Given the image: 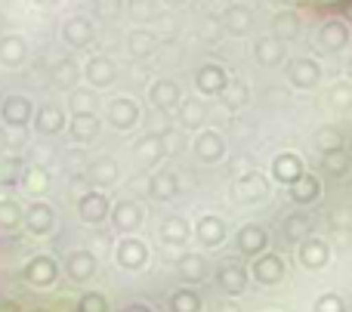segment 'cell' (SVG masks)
<instances>
[{
	"label": "cell",
	"instance_id": "cell-1",
	"mask_svg": "<svg viewBox=\"0 0 352 312\" xmlns=\"http://www.w3.org/2000/svg\"><path fill=\"white\" fill-rule=\"evenodd\" d=\"M235 247H238V254H244V257H254V260L263 257V254H266V247H269L266 229L254 226V223L241 226V229H238V235H235Z\"/></svg>",
	"mask_w": 352,
	"mask_h": 312
},
{
	"label": "cell",
	"instance_id": "cell-2",
	"mask_svg": "<svg viewBox=\"0 0 352 312\" xmlns=\"http://www.w3.org/2000/svg\"><path fill=\"white\" fill-rule=\"evenodd\" d=\"M322 78V68H318L316 59H306V56H297V59L287 62V80L300 90H312Z\"/></svg>",
	"mask_w": 352,
	"mask_h": 312
},
{
	"label": "cell",
	"instance_id": "cell-3",
	"mask_svg": "<svg viewBox=\"0 0 352 312\" xmlns=\"http://www.w3.org/2000/svg\"><path fill=\"white\" fill-rule=\"evenodd\" d=\"M285 272H287V266H285L281 254H263V257H256L254 266H250V276L260 285H278L281 278H285Z\"/></svg>",
	"mask_w": 352,
	"mask_h": 312
},
{
	"label": "cell",
	"instance_id": "cell-4",
	"mask_svg": "<svg viewBox=\"0 0 352 312\" xmlns=\"http://www.w3.org/2000/svg\"><path fill=\"white\" fill-rule=\"evenodd\" d=\"M303 173H306V167H303V161H300V155L281 152V155H275V158H272V177H275V183L287 186V189H291V186L297 183L300 177H303Z\"/></svg>",
	"mask_w": 352,
	"mask_h": 312
},
{
	"label": "cell",
	"instance_id": "cell-5",
	"mask_svg": "<svg viewBox=\"0 0 352 312\" xmlns=\"http://www.w3.org/2000/svg\"><path fill=\"white\" fill-rule=\"evenodd\" d=\"M349 37H352V31L343 19H328V22L322 25V31H318V41H322V47L328 49V53H340V49H346Z\"/></svg>",
	"mask_w": 352,
	"mask_h": 312
},
{
	"label": "cell",
	"instance_id": "cell-6",
	"mask_svg": "<svg viewBox=\"0 0 352 312\" xmlns=\"http://www.w3.org/2000/svg\"><path fill=\"white\" fill-rule=\"evenodd\" d=\"M217 282H219V288L226 291V294H241L244 288H248V269H244L238 260H226L223 266H219V272H217Z\"/></svg>",
	"mask_w": 352,
	"mask_h": 312
},
{
	"label": "cell",
	"instance_id": "cell-7",
	"mask_svg": "<svg viewBox=\"0 0 352 312\" xmlns=\"http://www.w3.org/2000/svg\"><path fill=\"white\" fill-rule=\"evenodd\" d=\"M235 195L241 198V201H263V198L269 195L266 177H263L260 170H250V173H244V177H238L235 179Z\"/></svg>",
	"mask_w": 352,
	"mask_h": 312
},
{
	"label": "cell",
	"instance_id": "cell-8",
	"mask_svg": "<svg viewBox=\"0 0 352 312\" xmlns=\"http://www.w3.org/2000/svg\"><path fill=\"white\" fill-rule=\"evenodd\" d=\"M297 260H300V266H306V269H324L331 260V247L318 238H306L303 245L297 247Z\"/></svg>",
	"mask_w": 352,
	"mask_h": 312
},
{
	"label": "cell",
	"instance_id": "cell-9",
	"mask_svg": "<svg viewBox=\"0 0 352 312\" xmlns=\"http://www.w3.org/2000/svg\"><path fill=\"white\" fill-rule=\"evenodd\" d=\"M254 59L260 62V65H266V68L281 65V59H285V43H281L275 34L256 37V43H254Z\"/></svg>",
	"mask_w": 352,
	"mask_h": 312
},
{
	"label": "cell",
	"instance_id": "cell-10",
	"mask_svg": "<svg viewBox=\"0 0 352 312\" xmlns=\"http://www.w3.org/2000/svg\"><path fill=\"white\" fill-rule=\"evenodd\" d=\"M195 84H198V90L207 93V96H217V93L223 96L226 87H229V74H226L219 65H204V68H198Z\"/></svg>",
	"mask_w": 352,
	"mask_h": 312
},
{
	"label": "cell",
	"instance_id": "cell-11",
	"mask_svg": "<svg viewBox=\"0 0 352 312\" xmlns=\"http://www.w3.org/2000/svg\"><path fill=\"white\" fill-rule=\"evenodd\" d=\"M195 152H198V158H201V161L213 164V161L223 158L226 142H223V136H219L217 130H207V133H201L198 140H195Z\"/></svg>",
	"mask_w": 352,
	"mask_h": 312
},
{
	"label": "cell",
	"instance_id": "cell-12",
	"mask_svg": "<svg viewBox=\"0 0 352 312\" xmlns=\"http://www.w3.org/2000/svg\"><path fill=\"white\" fill-rule=\"evenodd\" d=\"M287 192H291L294 204H312V201H318V195H322V183H318V177H312V173H303Z\"/></svg>",
	"mask_w": 352,
	"mask_h": 312
},
{
	"label": "cell",
	"instance_id": "cell-13",
	"mask_svg": "<svg viewBox=\"0 0 352 312\" xmlns=\"http://www.w3.org/2000/svg\"><path fill=\"white\" fill-rule=\"evenodd\" d=\"M312 232V223L306 214H291L285 223H281V235H285L287 245H303Z\"/></svg>",
	"mask_w": 352,
	"mask_h": 312
},
{
	"label": "cell",
	"instance_id": "cell-14",
	"mask_svg": "<svg viewBox=\"0 0 352 312\" xmlns=\"http://www.w3.org/2000/svg\"><path fill=\"white\" fill-rule=\"evenodd\" d=\"M250 25H254V12H250V6L235 3V6L226 10V31H229V34H235V37L248 34Z\"/></svg>",
	"mask_w": 352,
	"mask_h": 312
},
{
	"label": "cell",
	"instance_id": "cell-15",
	"mask_svg": "<svg viewBox=\"0 0 352 312\" xmlns=\"http://www.w3.org/2000/svg\"><path fill=\"white\" fill-rule=\"evenodd\" d=\"M179 276L186 282L198 285V282H207V260L204 254H182L179 257Z\"/></svg>",
	"mask_w": 352,
	"mask_h": 312
},
{
	"label": "cell",
	"instance_id": "cell-16",
	"mask_svg": "<svg viewBox=\"0 0 352 312\" xmlns=\"http://www.w3.org/2000/svg\"><path fill=\"white\" fill-rule=\"evenodd\" d=\"M152 102L158 105V109H173V105H179V102H182L179 84H176V80H170V78L158 80V84L152 87Z\"/></svg>",
	"mask_w": 352,
	"mask_h": 312
},
{
	"label": "cell",
	"instance_id": "cell-17",
	"mask_svg": "<svg viewBox=\"0 0 352 312\" xmlns=\"http://www.w3.org/2000/svg\"><path fill=\"white\" fill-rule=\"evenodd\" d=\"M109 118H111V124H115L118 130H127V127H133L136 124V118H140V109H136L130 99H115V102L109 105Z\"/></svg>",
	"mask_w": 352,
	"mask_h": 312
},
{
	"label": "cell",
	"instance_id": "cell-18",
	"mask_svg": "<svg viewBox=\"0 0 352 312\" xmlns=\"http://www.w3.org/2000/svg\"><path fill=\"white\" fill-rule=\"evenodd\" d=\"M198 238H201V245H207V247L223 245V241H226V223L219 220V216H201Z\"/></svg>",
	"mask_w": 352,
	"mask_h": 312
},
{
	"label": "cell",
	"instance_id": "cell-19",
	"mask_svg": "<svg viewBox=\"0 0 352 312\" xmlns=\"http://www.w3.org/2000/svg\"><path fill=\"white\" fill-rule=\"evenodd\" d=\"M146 257H148L146 245L136 238L121 241V247H118V260H121V266H127V269H140V266L146 263Z\"/></svg>",
	"mask_w": 352,
	"mask_h": 312
},
{
	"label": "cell",
	"instance_id": "cell-20",
	"mask_svg": "<svg viewBox=\"0 0 352 312\" xmlns=\"http://www.w3.org/2000/svg\"><path fill=\"white\" fill-rule=\"evenodd\" d=\"M179 121L182 127H201V124H207V105L201 102V99H186L182 96L179 102Z\"/></svg>",
	"mask_w": 352,
	"mask_h": 312
},
{
	"label": "cell",
	"instance_id": "cell-21",
	"mask_svg": "<svg viewBox=\"0 0 352 312\" xmlns=\"http://www.w3.org/2000/svg\"><path fill=\"white\" fill-rule=\"evenodd\" d=\"M272 28H275V37H278L281 43H285V41H294V37L300 34V16H297L294 10H281L278 16H275Z\"/></svg>",
	"mask_w": 352,
	"mask_h": 312
},
{
	"label": "cell",
	"instance_id": "cell-22",
	"mask_svg": "<svg viewBox=\"0 0 352 312\" xmlns=\"http://www.w3.org/2000/svg\"><path fill=\"white\" fill-rule=\"evenodd\" d=\"M148 192H152V198H158V201H170V198H176V192H179V179H176L173 173H155Z\"/></svg>",
	"mask_w": 352,
	"mask_h": 312
},
{
	"label": "cell",
	"instance_id": "cell-23",
	"mask_svg": "<svg viewBox=\"0 0 352 312\" xmlns=\"http://www.w3.org/2000/svg\"><path fill=\"white\" fill-rule=\"evenodd\" d=\"M142 223V210H140V204H133V201H121L115 208V226L118 229H124V232H130V229H136Z\"/></svg>",
	"mask_w": 352,
	"mask_h": 312
},
{
	"label": "cell",
	"instance_id": "cell-24",
	"mask_svg": "<svg viewBox=\"0 0 352 312\" xmlns=\"http://www.w3.org/2000/svg\"><path fill=\"white\" fill-rule=\"evenodd\" d=\"M161 238H164L167 245H186V238H188V223L182 220V216H167L164 226H161Z\"/></svg>",
	"mask_w": 352,
	"mask_h": 312
},
{
	"label": "cell",
	"instance_id": "cell-25",
	"mask_svg": "<svg viewBox=\"0 0 352 312\" xmlns=\"http://www.w3.org/2000/svg\"><path fill=\"white\" fill-rule=\"evenodd\" d=\"M322 167L331 173V177H343V173H349L352 158H349L346 148H337V152H331V155H322Z\"/></svg>",
	"mask_w": 352,
	"mask_h": 312
},
{
	"label": "cell",
	"instance_id": "cell-26",
	"mask_svg": "<svg viewBox=\"0 0 352 312\" xmlns=\"http://www.w3.org/2000/svg\"><path fill=\"white\" fill-rule=\"evenodd\" d=\"M170 312H201V294L198 291H176L170 297Z\"/></svg>",
	"mask_w": 352,
	"mask_h": 312
},
{
	"label": "cell",
	"instance_id": "cell-27",
	"mask_svg": "<svg viewBox=\"0 0 352 312\" xmlns=\"http://www.w3.org/2000/svg\"><path fill=\"white\" fill-rule=\"evenodd\" d=\"M316 148L322 155L337 152V148H343V133H340V130H334V127H322L316 133Z\"/></svg>",
	"mask_w": 352,
	"mask_h": 312
},
{
	"label": "cell",
	"instance_id": "cell-28",
	"mask_svg": "<svg viewBox=\"0 0 352 312\" xmlns=\"http://www.w3.org/2000/svg\"><path fill=\"white\" fill-rule=\"evenodd\" d=\"M328 99H331V105H334V109L349 111L352 109V84H349V80H340V84H334L328 90Z\"/></svg>",
	"mask_w": 352,
	"mask_h": 312
},
{
	"label": "cell",
	"instance_id": "cell-29",
	"mask_svg": "<svg viewBox=\"0 0 352 312\" xmlns=\"http://www.w3.org/2000/svg\"><path fill=\"white\" fill-rule=\"evenodd\" d=\"M80 210H84L87 220L99 223L105 214H109V201H105L102 195H87V198H84V204H80Z\"/></svg>",
	"mask_w": 352,
	"mask_h": 312
},
{
	"label": "cell",
	"instance_id": "cell-30",
	"mask_svg": "<svg viewBox=\"0 0 352 312\" xmlns=\"http://www.w3.org/2000/svg\"><path fill=\"white\" fill-rule=\"evenodd\" d=\"M136 148H140V155H142V161H146V164H155V161L164 155V140H161V136H146V140H142Z\"/></svg>",
	"mask_w": 352,
	"mask_h": 312
},
{
	"label": "cell",
	"instance_id": "cell-31",
	"mask_svg": "<svg viewBox=\"0 0 352 312\" xmlns=\"http://www.w3.org/2000/svg\"><path fill=\"white\" fill-rule=\"evenodd\" d=\"M226 105L229 109H241V105H248V99H250V93H248V87L241 84V80H232L229 87H226Z\"/></svg>",
	"mask_w": 352,
	"mask_h": 312
},
{
	"label": "cell",
	"instance_id": "cell-32",
	"mask_svg": "<svg viewBox=\"0 0 352 312\" xmlns=\"http://www.w3.org/2000/svg\"><path fill=\"white\" fill-rule=\"evenodd\" d=\"M111 78H115V65H111L109 59H93L90 62V80L93 84L102 87V84H109Z\"/></svg>",
	"mask_w": 352,
	"mask_h": 312
},
{
	"label": "cell",
	"instance_id": "cell-33",
	"mask_svg": "<svg viewBox=\"0 0 352 312\" xmlns=\"http://www.w3.org/2000/svg\"><path fill=\"white\" fill-rule=\"evenodd\" d=\"M316 312H346V303L340 294H322L316 300Z\"/></svg>",
	"mask_w": 352,
	"mask_h": 312
},
{
	"label": "cell",
	"instance_id": "cell-34",
	"mask_svg": "<svg viewBox=\"0 0 352 312\" xmlns=\"http://www.w3.org/2000/svg\"><path fill=\"white\" fill-rule=\"evenodd\" d=\"M130 47H133L136 56H146V53H152L155 49V37L148 34V31H136V34L130 37Z\"/></svg>",
	"mask_w": 352,
	"mask_h": 312
},
{
	"label": "cell",
	"instance_id": "cell-35",
	"mask_svg": "<svg viewBox=\"0 0 352 312\" xmlns=\"http://www.w3.org/2000/svg\"><path fill=\"white\" fill-rule=\"evenodd\" d=\"M80 312H109V303H105L102 294H87L84 303H80Z\"/></svg>",
	"mask_w": 352,
	"mask_h": 312
},
{
	"label": "cell",
	"instance_id": "cell-36",
	"mask_svg": "<svg viewBox=\"0 0 352 312\" xmlns=\"http://www.w3.org/2000/svg\"><path fill=\"white\" fill-rule=\"evenodd\" d=\"M250 170H256V164H254L250 155H238V158H232V173L244 177V173H250Z\"/></svg>",
	"mask_w": 352,
	"mask_h": 312
},
{
	"label": "cell",
	"instance_id": "cell-37",
	"mask_svg": "<svg viewBox=\"0 0 352 312\" xmlns=\"http://www.w3.org/2000/svg\"><path fill=\"white\" fill-rule=\"evenodd\" d=\"M213 312H241V307H238L235 300H219L217 307H213Z\"/></svg>",
	"mask_w": 352,
	"mask_h": 312
},
{
	"label": "cell",
	"instance_id": "cell-38",
	"mask_svg": "<svg viewBox=\"0 0 352 312\" xmlns=\"http://www.w3.org/2000/svg\"><path fill=\"white\" fill-rule=\"evenodd\" d=\"M124 312H152V309H148V307H142V303H133V307H127Z\"/></svg>",
	"mask_w": 352,
	"mask_h": 312
},
{
	"label": "cell",
	"instance_id": "cell-39",
	"mask_svg": "<svg viewBox=\"0 0 352 312\" xmlns=\"http://www.w3.org/2000/svg\"><path fill=\"white\" fill-rule=\"evenodd\" d=\"M343 12H346V16H352V3H343Z\"/></svg>",
	"mask_w": 352,
	"mask_h": 312
},
{
	"label": "cell",
	"instance_id": "cell-40",
	"mask_svg": "<svg viewBox=\"0 0 352 312\" xmlns=\"http://www.w3.org/2000/svg\"><path fill=\"white\" fill-rule=\"evenodd\" d=\"M346 74H349V84H352V59H349V65H346Z\"/></svg>",
	"mask_w": 352,
	"mask_h": 312
}]
</instances>
